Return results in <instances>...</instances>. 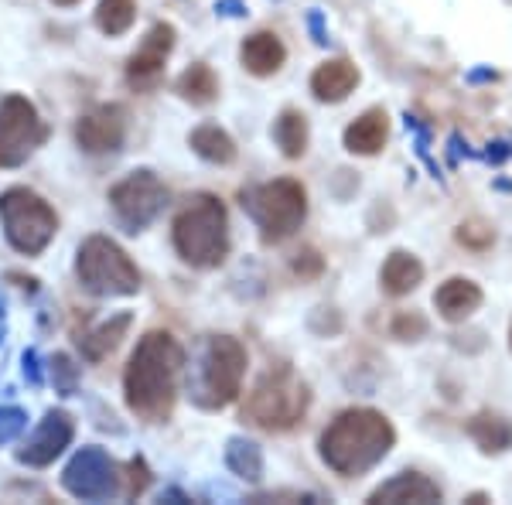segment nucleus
Returning a JSON list of instances; mask_svg holds the SVG:
<instances>
[{
    "mask_svg": "<svg viewBox=\"0 0 512 505\" xmlns=\"http://www.w3.org/2000/svg\"><path fill=\"white\" fill-rule=\"evenodd\" d=\"M185 366V352L168 331H151L140 338L137 352L127 362V403L147 420H164L175 407L178 376Z\"/></svg>",
    "mask_w": 512,
    "mask_h": 505,
    "instance_id": "obj_1",
    "label": "nucleus"
},
{
    "mask_svg": "<svg viewBox=\"0 0 512 505\" xmlns=\"http://www.w3.org/2000/svg\"><path fill=\"white\" fill-rule=\"evenodd\" d=\"M396 430L383 413L359 407L345 410L332 420V427L321 434V458L338 475L352 478L362 471L376 468L390 454Z\"/></svg>",
    "mask_w": 512,
    "mask_h": 505,
    "instance_id": "obj_2",
    "label": "nucleus"
},
{
    "mask_svg": "<svg viewBox=\"0 0 512 505\" xmlns=\"http://www.w3.org/2000/svg\"><path fill=\"white\" fill-rule=\"evenodd\" d=\"M175 250L198 270H212L229 253L226 205L216 195H195L192 205L175 219Z\"/></svg>",
    "mask_w": 512,
    "mask_h": 505,
    "instance_id": "obj_3",
    "label": "nucleus"
},
{
    "mask_svg": "<svg viewBox=\"0 0 512 505\" xmlns=\"http://www.w3.org/2000/svg\"><path fill=\"white\" fill-rule=\"evenodd\" d=\"M243 209L260 226L263 243H284L301 229L304 215H308V195L297 181L280 178L243 192Z\"/></svg>",
    "mask_w": 512,
    "mask_h": 505,
    "instance_id": "obj_4",
    "label": "nucleus"
},
{
    "mask_svg": "<svg viewBox=\"0 0 512 505\" xmlns=\"http://www.w3.org/2000/svg\"><path fill=\"white\" fill-rule=\"evenodd\" d=\"M311 393L301 379H294L291 369H280L263 376L253 386L250 400L243 407V420L263 430H291L308 413Z\"/></svg>",
    "mask_w": 512,
    "mask_h": 505,
    "instance_id": "obj_5",
    "label": "nucleus"
},
{
    "mask_svg": "<svg viewBox=\"0 0 512 505\" xmlns=\"http://www.w3.org/2000/svg\"><path fill=\"white\" fill-rule=\"evenodd\" d=\"M246 372V349L229 335L209 338L202 352V366H198L195 379V403L205 410H222L239 396Z\"/></svg>",
    "mask_w": 512,
    "mask_h": 505,
    "instance_id": "obj_6",
    "label": "nucleus"
},
{
    "mask_svg": "<svg viewBox=\"0 0 512 505\" xmlns=\"http://www.w3.org/2000/svg\"><path fill=\"white\" fill-rule=\"evenodd\" d=\"M79 284L96 297H130L140 291V273L113 239L93 236L79 250Z\"/></svg>",
    "mask_w": 512,
    "mask_h": 505,
    "instance_id": "obj_7",
    "label": "nucleus"
},
{
    "mask_svg": "<svg viewBox=\"0 0 512 505\" xmlns=\"http://www.w3.org/2000/svg\"><path fill=\"white\" fill-rule=\"evenodd\" d=\"M0 219H4V233L18 253L38 256L52 243L59 219H55L52 205L28 188H11L0 195Z\"/></svg>",
    "mask_w": 512,
    "mask_h": 505,
    "instance_id": "obj_8",
    "label": "nucleus"
},
{
    "mask_svg": "<svg viewBox=\"0 0 512 505\" xmlns=\"http://www.w3.org/2000/svg\"><path fill=\"white\" fill-rule=\"evenodd\" d=\"M48 130L41 123L35 103L24 96L0 99V168H18L45 144Z\"/></svg>",
    "mask_w": 512,
    "mask_h": 505,
    "instance_id": "obj_9",
    "label": "nucleus"
},
{
    "mask_svg": "<svg viewBox=\"0 0 512 505\" xmlns=\"http://www.w3.org/2000/svg\"><path fill=\"white\" fill-rule=\"evenodd\" d=\"M110 205L117 212L120 226L127 233H137V229L151 226L168 205V188L161 185V178L154 171H134L110 192Z\"/></svg>",
    "mask_w": 512,
    "mask_h": 505,
    "instance_id": "obj_10",
    "label": "nucleus"
},
{
    "mask_svg": "<svg viewBox=\"0 0 512 505\" xmlns=\"http://www.w3.org/2000/svg\"><path fill=\"white\" fill-rule=\"evenodd\" d=\"M62 485L65 492L82 502H106L120 492V475L117 465L106 458V451L82 447L76 458L69 461V468L62 471Z\"/></svg>",
    "mask_w": 512,
    "mask_h": 505,
    "instance_id": "obj_11",
    "label": "nucleus"
},
{
    "mask_svg": "<svg viewBox=\"0 0 512 505\" xmlns=\"http://www.w3.org/2000/svg\"><path fill=\"white\" fill-rule=\"evenodd\" d=\"M127 137V110L123 106H96L76 123V140L86 154H113Z\"/></svg>",
    "mask_w": 512,
    "mask_h": 505,
    "instance_id": "obj_12",
    "label": "nucleus"
},
{
    "mask_svg": "<svg viewBox=\"0 0 512 505\" xmlns=\"http://www.w3.org/2000/svg\"><path fill=\"white\" fill-rule=\"evenodd\" d=\"M72 434H76V427H72V417L62 410H52L45 420L38 424L35 434L28 437V444L18 451V458L24 461V465L31 468H45L52 465L55 458L65 451V447L72 444Z\"/></svg>",
    "mask_w": 512,
    "mask_h": 505,
    "instance_id": "obj_13",
    "label": "nucleus"
},
{
    "mask_svg": "<svg viewBox=\"0 0 512 505\" xmlns=\"http://www.w3.org/2000/svg\"><path fill=\"white\" fill-rule=\"evenodd\" d=\"M239 59H243V69L250 72V76L267 79V76H274V72H280V65L287 59V48L274 31H256V35L243 41Z\"/></svg>",
    "mask_w": 512,
    "mask_h": 505,
    "instance_id": "obj_14",
    "label": "nucleus"
},
{
    "mask_svg": "<svg viewBox=\"0 0 512 505\" xmlns=\"http://www.w3.org/2000/svg\"><path fill=\"white\" fill-rule=\"evenodd\" d=\"M369 502L376 505H396V502H441V488L431 482L427 475L417 471H400L396 478H390L386 485H379Z\"/></svg>",
    "mask_w": 512,
    "mask_h": 505,
    "instance_id": "obj_15",
    "label": "nucleus"
},
{
    "mask_svg": "<svg viewBox=\"0 0 512 505\" xmlns=\"http://www.w3.org/2000/svg\"><path fill=\"white\" fill-rule=\"evenodd\" d=\"M434 304L444 321H465L482 308V287L468 277H451L437 287Z\"/></svg>",
    "mask_w": 512,
    "mask_h": 505,
    "instance_id": "obj_16",
    "label": "nucleus"
},
{
    "mask_svg": "<svg viewBox=\"0 0 512 505\" xmlns=\"http://www.w3.org/2000/svg\"><path fill=\"white\" fill-rule=\"evenodd\" d=\"M359 86V69L349 59H332V62H321L311 76V93L321 103H342L345 96L355 93Z\"/></svg>",
    "mask_w": 512,
    "mask_h": 505,
    "instance_id": "obj_17",
    "label": "nucleus"
},
{
    "mask_svg": "<svg viewBox=\"0 0 512 505\" xmlns=\"http://www.w3.org/2000/svg\"><path fill=\"white\" fill-rule=\"evenodd\" d=\"M386 137H390V120H386L383 110H366L359 120H352L349 127H345V151L352 154H379L386 144Z\"/></svg>",
    "mask_w": 512,
    "mask_h": 505,
    "instance_id": "obj_18",
    "label": "nucleus"
},
{
    "mask_svg": "<svg viewBox=\"0 0 512 505\" xmlns=\"http://www.w3.org/2000/svg\"><path fill=\"white\" fill-rule=\"evenodd\" d=\"M171 48H175V28H171V24H154L151 35H147L144 45H140V52H134V59L127 65L130 79L154 76V72L164 65V59L171 55Z\"/></svg>",
    "mask_w": 512,
    "mask_h": 505,
    "instance_id": "obj_19",
    "label": "nucleus"
},
{
    "mask_svg": "<svg viewBox=\"0 0 512 505\" xmlns=\"http://www.w3.org/2000/svg\"><path fill=\"white\" fill-rule=\"evenodd\" d=\"M379 280H383V291L386 294L407 297L410 291H417L420 280H424V267H420V260H417L414 253L396 250V253H390V260L383 263V273H379Z\"/></svg>",
    "mask_w": 512,
    "mask_h": 505,
    "instance_id": "obj_20",
    "label": "nucleus"
},
{
    "mask_svg": "<svg viewBox=\"0 0 512 505\" xmlns=\"http://www.w3.org/2000/svg\"><path fill=\"white\" fill-rule=\"evenodd\" d=\"M468 434L485 454H502L512 447V424L502 413H478L468 424Z\"/></svg>",
    "mask_w": 512,
    "mask_h": 505,
    "instance_id": "obj_21",
    "label": "nucleus"
},
{
    "mask_svg": "<svg viewBox=\"0 0 512 505\" xmlns=\"http://www.w3.org/2000/svg\"><path fill=\"white\" fill-rule=\"evenodd\" d=\"M130 314L123 311L117 314L113 321H106V325H99L93 335H86V338H79V345H82V355H86L89 362H99V359H106L117 345L123 342V335H127V328H130Z\"/></svg>",
    "mask_w": 512,
    "mask_h": 505,
    "instance_id": "obj_22",
    "label": "nucleus"
},
{
    "mask_svg": "<svg viewBox=\"0 0 512 505\" xmlns=\"http://www.w3.org/2000/svg\"><path fill=\"white\" fill-rule=\"evenodd\" d=\"M192 147H195L198 157H205V161H212V164H233L236 161L233 137H229L222 127H216V123H202V127L192 134Z\"/></svg>",
    "mask_w": 512,
    "mask_h": 505,
    "instance_id": "obj_23",
    "label": "nucleus"
},
{
    "mask_svg": "<svg viewBox=\"0 0 512 505\" xmlns=\"http://www.w3.org/2000/svg\"><path fill=\"white\" fill-rule=\"evenodd\" d=\"M178 93L188 99V103H195V106H209L212 99L219 96V79H216V72L209 69V65H192V69H185L181 72V79H178Z\"/></svg>",
    "mask_w": 512,
    "mask_h": 505,
    "instance_id": "obj_24",
    "label": "nucleus"
},
{
    "mask_svg": "<svg viewBox=\"0 0 512 505\" xmlns=\"http://www.w3.org/2000/svg\"><path fill=\"white\" fill-rule=\"evenodd\" d=\"M274 137L284 157H291V161L294 157H304V151H308V120H304V113H297V110L280 113Z\"/></svg>",
    "mask_w": 512,
    "mask_h": 505,
    "instance_id": "obj_25",
    "label": "nucleus"
},
{
    "mask_svg": "<svg viewBox=\"0 0 512 505\" xmlns=\"http://www.w3.org/2000/svg\"><path fill=\"white\" fill-rule=\"evenodd\" d=\"M226 465L236 471L246 482H260L263 478V451L253 441H243V437H233L226 447Z\"/></svg>",
    "mask_w": 512,
    "mask_h": 505,
    "instance_id": "obj_26",
    "label": "nucleus"
},
{
    "mask_svg": "<svg viewBox=\"0 0 512 505\" xmlns=\"http://www.w3.org/2000/svg\"><path fill=\"white\" fill-rule=\"evenodd\" d=\"M134 18H137L134 0H99V7H96L99 31H106L110 38L127 35L130 24H134Z\"/></svg>",
    "mask_w": 512,
    "mask_h": 505,
    "instance_id": "obj_27",
    "label": "nucleus"
},
{
    "mask_svg": "<svg viewBox=\"0 0 512 505\" xmlns=\"http://www.w3.org/2000/svg\"><path fill=\"white\" fill-rule=\"evenodd\" d=\"M458 243L468 246V250H489V246L495 243V233L485 226V222L472 219V222H461L458 226Z\"/></svg>",
    "mask_w": 512,
    "mask_h": 505,
    "instance_id": "obj_28",
    "label": "nucleus"
},
{
    "mask_svg": "<svg viewBox=\"0 0 512 505\" xmlns=\"http://www.w3.org/2000/svg\"><path fill=\"white\" fill-rule=\"evenodd\" d=\"M52 379H55V389H59V393H65V396L76 393V386H79V369L72 366L69 355H55V359H52Z\"/></svg>",
    "mask_w": 512,
    "mask_h": 505,
    "instance_id": "obj_29",
    "label": "nucleus"
},
{
    "mask_svg": "<svg viewBox=\"0 0 512 505\" xmlns=\"http://www.w3.org/2000/svg\"><path fill=\"white\" fill-rule=\"evenodd\" d=\"M427 335V321L420 318L417 311H403L393 318V338H403V342H417V338Z\"/></svg>",
    "mask_w": 512,
    "mask_h": 505,
    "instance_id": "obj_30",
    "label": "nucleus"
},
{
    "mask_svg": "<svg viewBox=\"0 0 512 505\" xmlns=\"http://www.w3.org/2000/svg\"><path fill=\"white\" fill-rule=\"evenodd\" d=\"M24 424H28V417H24V410L18 407H4L0 410V444L14 441V437L21 434Z\"/></svg>",
    "mask_w": 512,
    "mask_h": 505,
    "instance_id": "obj_31",
    "label": "nucleus"
},
{
    "mask_svg": "<svg viewBox=\"0 0 512 505\" xmlns=\"http://www.w3.org/2000/svg\"><path fill=\"white\" fill-rule=\"evenodd\" d=\"M321 267H325V260H321L315 250L297 253V260H294V273H301V277H318Z\"/></svg>",
    "mask_w": 512,
    "mask_h": 505,
    "instance_id": "obj_32",
    "label": "nucleus"
},
{
    "mask_svg": "<svg viewBox=\"0 0 512 505\" xmlns=\"http://www.w3.org/2000/svg\"><path fill=\"white\" fill-rule=\"evenodd\" d=\"M130 475H134V478H130V495H140V492H144V488H147V482H151V475H147V465H144V461H134V465H130Z\"/></svg>",
    "mask_w": 512,
    "mask_h": 505,
    "instance_id": "obj_33",
    "label": "nucleus"
},
{
    "mask_svg": "<svg viewBox=\"0 0 512 505\" xmlns=\"http://www.w3.org/2000/svg\"><path fill=\"white\" fill-rule=\"evenodd\" d=\"M24 376L31 379V383H41V372H38V355L35 352H24Z\"/></svg>",
    "mask_w": 512,
    "mask_h": 505,
    "instance_id": "obj_34",
    "label": "nucleus"
},
{
    "mask_svg": "<svg viewBox=\"0 0 512 505\" xmlns=\"http://www.w3.org/2000/svg\"><path fill=\"white\" fill-rule=\"evenodd\" d=\"M509 157V147L506 144H492L489 147V161H506Z\"/></svg>",
    "mask_w": 512,
    "mask_h": 505,
    "instance_id": "obj_35",
    "label": "nucleus"
},
{
    "mask_svg": "<svg viewBox=\"0 0 512 505\" xmlns=\"http://www.w3.org/2000/svg\"><path fill=\"white\" fill-rule=\"evenodd\" d=\"M222 7H226V14H243V11H239L236 0H226V4H222Z\"/></svg>",
    "mask_w": 512,
    "mask_h": 505,
    "instance_id": "obj_36",
    "label": "nucleus"
},
{
    "mask_svg": "<svg viewBox=\"0 0 512 505\" xmlns=\"http://www.w3.org/2000/svg\"><path fill=\"white\" fill-rule=\"evenodd\" d=\"M59 7H72V4H79V0H55Z\"/></svg>",
    "mask_w": 512,
    "mask_h": 505,
    "instance_id": "obj_37",
    "label": "nucleus"
},
{
    "mask_svg": "<svg viewBox=\"0 0 512 505\" xmlns=\"http://www.w3.org/2000/svg\"><path fill=\"white\" fill-rule=\"evenodd\" d=\"M509 345H512V331H509Z\"/></svg>",
    "mask_w": 512,
    "mask_h": 505,
    "instance_id": "obj_38",
    "label": "nucleus"
}]
</instances>
